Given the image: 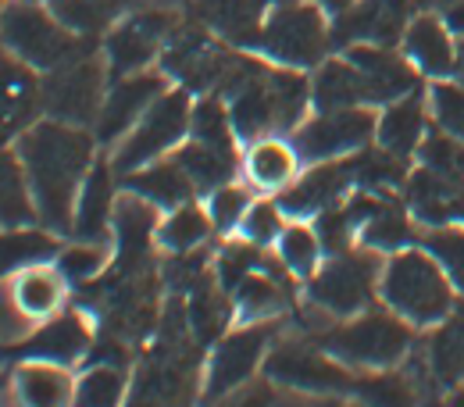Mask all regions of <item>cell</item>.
Instances as JSON below:
<instances>
[{
    "label": "cell",
    "instance_id": "15",
    "mask_svg": "<svg viewBox=\"0 0 464 407\" xmlns=\"http://www.w3.org/2000/svg\"><path fill=\"white\" fill-rule=\"evenodd\" d=\"M368 90V104H393L407 93L418 90V75L411 72L404 58H397L393 51H386L382 44H361L347 54Z\"/></svg>",
    "mask_w": 464,
    "mask_h": 407
},
{
    "label": "cell",
    "instance_id": "10",
    "mask_svg": "<svg viewBox=\"0 0 464 407\" xmlns=\"http://www.w3.org/2000/svg\"><path fill=\"white\" fill-rule=\"evenodd\" d=\"M40 97L51 118L72 121V125H90L101 115L104 104V72L93 58H75L47 72L40 82Z\"/></svg>",
    "mask_w": 464,
    "mask_h": 407
},
{
    "label": "cell",
    "instance_id": "9",
    "mask_svg": "<svg viewBox=\"0 0 464 407\" xmlns=\"http://www.w3.org/2000/svg\"><path fill=\"white\" fill-rule=\"evenodd\" d=\"M265 375L272 386L283 390H300V393H336V390H353L350 372L325 357L322 350L307 347L300 340H286L265 354Z\"/></svg>",
    "mask_w": 464,
    "mask_h": 407
},
{
    "label": "cell",
    "instance_id": "39",
    "mask_svg": "<svg viewBox=\"0 0 464 407\" xmlns=\"http://www.w3.org/2000/svg\"><path fill=\"white\" fill-rule=\"evenodd\" d=\"M425 247H429V254L443 265V272L450 276V283H454L458 290H464V233L461 229L440 226V229L429 233Z\"/></svg>",
    "mask_w": 464,
    "mask_h": 407
},
{
    "label": "cell",
    "instance_id": "43",
    "mask_svg": "<svg viewBox=\"0 0 464 407\" xmlns=\"http://www.w3.org/2000/svg\"><path fill=\"white\" fill-rule=\"evenodd\" d=\"M239 229H243V239H250L257 247H268L272 239L283 236V208L279 204H268V200L250 204V211L243 215Z\"/></svg>",
    "mask_w": 464,
    "mask_h": 407
},
{
    "label": "cell",
    "instance_id": "38",
    "mask_svg": "<svg viewBox=\"0 0 464 407\" xmlns=\"http://www.w3.org/2000/svg\"><path fill=\"white\" fill-rule=\"evenodd\" d=\"M108 265V247H101L97 239H82L68 250H61L58 268L68 283H93Z\"/></svg>",
    "mask_w": 464,
    "mask_h": 407
},
{
    "label": "cell",
    "instance_id": "2",
    "mask_svg": "<svg viewBox=\"0 0 464 407\" xmlns=\"http://www.w3.org/2000/svg\"><path fill=\"white\" fill-rule=\"evenodd\" d=\"M382 300L411 325H440L454 311L450 276L429 250H401L379 276Z\"/></svg>",
    "mask_w": 464,
    "mask_h": 407
},
{
    "label": "cell",
    "instance_id": "22",
    "mask_svg": "<svg viewBox=\"0 0 464 407\" xmlns=\"http://www.w3.org/2000/svg\"><path fill=\"white\" fill-rule=\"evenodd\" d=\"M404 51L407 61L425 75H447V72H454V61H458V47L450 44L447 22H440L432 15H421L407 25Z\"/></svg>",
    "mask_w": 464,
    "mask_h": 407
},
{
    "label": "cell",
    "instance_id": "31",
    "mask_svg": "<svg viewBox=\"0 0 464 407\" xmlns=\"http://www.w3.org/2000/svg\"><path fill=\"white\" fill-rule=\"evenodd\" d=\"M311 97H314V104L322 108V111H329V108H353V104H368V90H364V79H361V72H357V64L353 61H329L322 72H318V79H314V86H311Z\"/></svg>",
    "mask_w": 464,
    "mask_h": 407
},
{
    "label": "cell",
    "instance_id": "5",
    "mask_svg": "<svg viewBox=\"0 0 464 407\" xmlns=\"http://www.w3.org/2000/svg\"><path fill=\"white\" fill-rule=\"evenodd\" d=\"M257 47L290 68H311L329 51V29L314 4L283 0L257 29Z\"/></svg>",
    "mask_w": 464,
    "mask_h": 407
},
{
    "label": "cell",
    "instance_id": "37",
    "mask_svg": "<svg viewBox=\"0 0 464 407\" xmlns=\"http://www.w3.org/2000/svg\"><path fill=\"white\" fill-rule=\"evenodd\" d=\"M121 397H125V375L118 364H93L75 386V401L90 407H111Z\"/></svg>",
    "mask_w": 464,
    "mask_h": 407
},
{
    "label": "cell",
    "instance_id": "1",
    "mask_svg": "<svg viewBox=\"0 0 464 407\" xmlns=\"http://www.w3.org/2000/svg\"><path fill=\"white\" fill-rule=\"evenodd\" d=\"M18 158L25 165L44 226L58 233L72 229L79 186L93 165V136L86 132V125H72L61 118L29 125L18 136Z\"/></svg>",
    "mask_w": 464,
    "mask_h": 407
},
{
    "label": "cell",
    "instance_id": "41",
    "mask_svg": "<svg viewBox=\"0 0 464 407\" xmlns=\"http://www.w3.org/2000/svg\"><path fill=\"white\" fill-rule=\"evenodd\" d=\"M250 211V197L243 186H232V182H222L218 189H211V204H208V215L215 222V229L229 233L243 222V215Z\"/></svg>",
    "mask_w": 464,
    "mask_h": 407
},
{
    "label": "cell",
    "instance_id": "24",
    "mask_svg": "<svg viewBox=\"0 0 464 407\" xmlns=\"http://www.w3.org/2000/svg\"><path fill=\"white\" fill-rule=\"evenodd\" d=\"M375 136H379L382 150H390L397 158H411L425 143V108H421L418 90L386 104V111L375 125Z\"/></svg>",
    "mask_w": 464,
    "mask_h": 407
},
{
    "label": "cell",
    "instance_id": "6",
    "mask_svg": "<svg viewBox=\"0 0 464 407\" xmlns=\"http://www.w3.org/2000/svg\"><path fill=\"white\" fill-rule=\"evenodd\" d=\"M189 121H193V108H189V93L186 90H172V93H161L143 118L121 136V147L115 154L118 172H136L150 161H158L161 154H169L175 143L189 132Z\"/></svg>",
    "mask_w": 464,
    "mask_h": 407
},
{
    "label": "cell",
    "instance_id": "42",
    "mask_svg": "<svg viewBox=\"0 0 464 407\" xmlns=\"http://www.w3.org/2000/svg\"><path fill=\"white\" fill-rule=\"evenodd\" d=\"M432 115H436V125L461 140L464 143V86H450V82H440L432 90Z\"/></svg>",
    "mask_w": 464,
    "mask_h": 407
},
{
    "label": "cell",
    "instance_id": "44",
    "mask_svg": "<svg viewBox=\"0 0 464 407\" xmlns=\"http://www.w3.org/2000/svg\"><path fill=\"white\" fill-rule=\"evenodd\" d=\"M353 390L372 401V404H407L414 401V383L411 375H379V379H364V383H353Z\"/></svg>",
    "mask_w": 464,
    "mask_h": 407
},
{
    "label": "cell",
    "instance_id": "16",
    "mask_svg": "<svg viewBox=\"0 0 464 407\" xmlns=\"http://www.w3.org/2000/svg\"><path fill=\"white\" fill-rule=\"evenodd\" d=\"M40 104V82L33 79L29 64L0 54V147L7 140H18L33 125Z\"/></svg>",
    "mask_w": 464,
    "mask_h": 407
},
{
    "label": "cell",
    "instance_id": "4",
    "mask_svg": "<svg viewBox=\"0 0 464 407\" xmlns=\"http://www.w3.org/2000/svg\"><path fill=\"white\" fill-rule=\"evenodd\" d=\"M0 36L4 47L18 61H25L36 72H54L68 61L82 58V47L75 40V33L61 22L44 15L33 4H14L0 15Z\"/></svg>",
    "mask_w": 464,
    "mask_h": 407
},
{
    "label": "cell",
    "instance_id": "40",
    "mask_svg": "<svg viewBox=\"0 0 464 407\" xmlns=\"http://www.w3.org/2000/svg\"><path fill=\"white\" fill-rule=\"evenodd\" d=\"M189 132L193 140H204V143H215V147H232V118L229 111L218 104V101H204L193 108V121H189Z\"/></svg>",
    "mask_w": 464,
    "mask_h": 407
},
{
    "label": "cell",
    "instance_id": "14",
    "mask_svg": "<svg viewBox=\"0 0 464 407\" xmlns=\"http://www.w3.org/2000/svg\"><path fill=\"white\" fill-rule=\"evenodd\" d=\"M169 33H172V18L165 11H143V15H132L129 22H121L111 33V40H108L111 72L129 75V72L147 68L150 58L161 51Z\"/></svg>",
    "mask_w": 464,
    "mask_h": 407
},
{
    "label": "cell",
    "instance_id": "45",
    "mask_svg": "<svg viewBox=\"0 0 464 407\" xmlns=\"http://www.w3.org/2000/svg\"><path fill=\"white\" fill-rule=\"evenodd\" d=\"M443 22H447V29H454V33H464V0H450V4H447V11H443Z\"/></svg>",
    "mask_w": 464,
    "mask_h": 407
},
{
    "label": "cell",
    "instance_id": "18",
    "mask_svg": "<svg viewBox=\"0 0 464 407\" xmlns=\"http://www.w3.org/2000/svg\"><path fill=\"white\" fill-rule=\"evenodd\" d=\"M90 350V329L86 318L75 311L54 315L51 322H44L29 340L7 347L4 354L11 357H36V361H54V364H72Z\"/></svg>",
    "mask_w": 464,
    "mask_h": 407
},
{
    "label": "cell",
    "instance_id": "13",
    "mask_svg": "<svg viewBox=\"0 0 464 407\" xmlns=\"http://www.w3.org/2000/svg\"><path fill=\"white\" fill-rule=\"evenodd\" d=\"M165 93V82L161 75H150V72H129V75H118V82L104 93V104H101V115H97V140H121L143 111Z\"/></svg>",
    "mask_w": 464,
    "mask_h": 407
},
{
    "label": "cell",
    "instance_id": "34",
    "mask_svg": "<svg viewBox=\"0 0 464 407\" xmlns=\"http://www.w3.org/2000/svg\"><path fill=\"white\" fill-rule=\"evenodd\" d=\"M211 229H215L211 215L186 200V204L172 208L169 222H161V226H158V239H161L172 254H186V250H197V247L211 236Z\"/></svg>",
    "mask_w": 464,
    "mask_h": 407
},
{
    "label": "cell",
    "instance_id": "30",
    "mask_svg": "<svg viewBox=\"0 0 464 407\" xmlns=\"http://www.w3.org/2000/svg\"><path fill=\"white\" fill-rule=\"evenodd\" d=\"M36 215V200H33V186L18 154H7L0 147V226H25Z\"/></svg>",
    "mask_w": 464,
    "mask_h": 407
},
{
    "label": "cell",
    "instance_id": "11",
    "mask_svg": "<svg viewBox=\"0 0 464 407\" xmlns=\"http://www.w3.org/2000/svg\"><path fill=\"white\" fill-rule=\"evenodd\" d=\"M407 208L418 222L440 229L464 222V172L425 165L407 179Z\"/></svg>",
    "mask_w": 464,
    "mask_h": 407
},
{
    "label": "cell",
    "instance_id": "26",
    "mask_svg": "<svg viewBox=\"0 0 464 407\" xmlns=\"http://www.w3.org/2000/svg\"><path fill=\"white\" fill-rule=\"evenodd\" d=\"M125 186H129L132 193L147 197V200L158 204V208H179V204H186V200L197 193L193 179L186 175V169H182L175 158L172 161H150V165L129 172Z\"/></svg>",
    "mask_w": 464,
    "mask_h": 407
},
{
    "label": "cell",
    "instance_id": "46",
    "mask_svg": "<svg viewBox=\"0 0 464 407\" xmlns=\"http://www.w3.org/2000/svg\"><path fill=\"white\" fill-rule=\"evenodd\" d=\"M454 72H458V79H461V86H464V44L458 47V61H454Z\"/></svg>",
    "mask_w": 464,
    "mask_h": 407
},
{
    "label": "cell",
    "instance_id": "48",
    "mask_svg": "<svg viewBox=\"0 0 464 407\" xmlns=\"http://www.w3.org/2000/svg\"><path fill=\"white\" fill-rule=\"evenodd\" d=\"M458 404H464V390H461V393H458Z\"/></svg>",
    "mask_w": 464,
    "mask_h": 407
},
{
    "label": "cell",
    "instance_id": "19",
    "mask_svg": "<svg viewBox=\"0 0 464 407\" xmlns=\"http://www.w3.org/2000/svg\"><path fill=\"white\" fill-rule=\"evenodd\" d=\"M411 25V0H361L350 7L336 25L340 40H361V44H393Z\"/></svg>",
    "mask_w": 464,
    "mask_h": 407
},
{
    "label": "cell",
    "instance_id": "21",
    "mask_svg": "<svg viewBox=\"0 0 464 407\" xmlns=\"http://www.w3.org/2000/svg\"><path fill=\"white\" fill-rule=\"evenodd\" d=\"M111 165L108 161H93L90 172L79 186V197H75V222H72V233L79 239H104L111 233V215H115V189H111Z\"/></svg>",
    "mask_w": 464,
    "mask_h": 407
},
{
    "label": "cell",
    "instance_id": "17",
    "mask_svg": "<svg viewBox=\"0 0 464 407\" xmlns=\"http://www.w3.org/2000/svg\"><path fill=\"white\" fill-rule=\"evenodd\" d=\"M111 233L118 243V265L121 268H143L154 233H158V204H150L147 197L129 189L125 197L115 200Z\"/></svg>",
    "mask_w": 464,
    "mask_h": 407
},
{
    "label": "cell",
    "instance_id": "8",
    "mask_svg": "<svg viewBox=\"0 0 464 407\" xmlns=\"http://www.w3.org/2000/svg\"><path fill=\"white\" fill-rule=\"evenodd\" d=\"M375 279H379V261L372 254L340 250L322 272L311 276V304L336 318L357 315L372 300Z\"/></svg>",
    "mask_w": 464,
    "mask_h": 407
},
{
    "label": "cell",
    "instance_id": "27",
    "mask_svg": "<svg viewBox=\"0 0 464 407\" xmlns=\"http://www.w3.org/2000/svg\"><path fill=\"white\" fill-rule=\"evenodd\" d=\"M425 364L432 372V383L440 386H458L464 383V307L450 311L443 318V325L436 329V336L429 340L425 350Z\"/></svg>",
    "mask_w": 464,
    "mask_h": 407
},
{
    "label": "cell",
    "instance_id": "35",
    "mask_svg": "<svg viewBox=\"0 0 464 407\" xmlns=\"http://www.w3.org/2000/svg\"><path fill=\"white\" fill-rule=\"evenodd\" d=\"M318 257H322V236L311 233L307 226H290L279 236V261L283 268L296 279H311L318 272Z\"/></svg>",
    "mask_w": 464,
    "mask_h": 407
},
{
    "label": "cell",
    "instance_id": "20",
    "mask_svg": "<svg viewBox=\"0 0 464 407\" xmlns=\"http://www.w3.org/2000/svg\"><path fill=\"white\" fill-rule=\"evenodd\" d=\"M353 161H322L314 172H307L296 186H290L283 193V211L290 215H322L329 211L343 193L347 186H353Z\"/></svg>",
    "mask_w": 464,
    "mask_h": 407
},
{
    "label": "cell",
    "instance_id": "29",
    "mask_svg": "<svg viewBox=\"0 0 464 407\" xmlns=\"http://www.w3.org/2000/svg\"><path fill=\"white\" fill-rule=\"evenodd\" d=\"M14 393L18 401L36 407H54V404H68L75 397L64 368L54 364V361H25L18 372H14Z\"/></svg>",
    "mask_w": 464,
    "mask_h": 407
},
{
    "label": "cell",
    "instance_id": "32",
    "mask_svg": "<svg viewBox=\"0 0 464 407\" xmlns=\"http://www.w3.org/2000/svg\"><path fill=\"white\" fill-rule=\"evenodd\" d=\"M175 161L186 169V175L193 179L197 189H218L222 182H229L236 172V158H232V147H215V143H204V140H193L186 143Z\"/></svg>",
    "mask_w": 464,
    "mask_h": 407
},
{
    "label": "cell",
    "instance_id": "49",
    "mask_svg": "<svg viewBox=\"0 0 464 407\" xmlns=\"http://www.w3.org/2000/svg\"><path fill=\"white\" fill-rule=\"evenodd\" d=\"M432 4H436V0H432ZM443 4H450V0H443Z\"/></svg>",
    "mask_w": 464,
    "mask_h": 407
},
{
    "label": "cell",
    "instance_id": "3",
    "mask_svg": "<svg viewBox=\"0 0 464 407\" xmlns=\"http://www.w3.org/2000/svg\"><path fill=\"white\" fill-rule=\"evenodd\" d=\"M322 347L353 368H393L414 347V329L397 311H368L322 336Z\"/></svg>",
    "mask_w": 464,
    "mask_h": 407
},
{
    "label": "cell",
    "instance_id": "23",
    "mask_svg": "<svg viewBox=\"0 0 464 407\" xmlns=\"http://www.w3.org/2000/svg\"><path fill=\"white\" fill-rule=\"evenodd\" d=\"M347 211L364 247H372V250H397V247L411 243V222L401 215V208H393L390 200L357 197Z\"/></svg>",
    "mask_w": 464,
    "mask_h": 407
},
{
    "label": "cell",
    "instance_id": "12",
    "mask_svg": "<svg viewBox=\"0 0 464 407\" xmlns=\"http://www.w3.org/2000/svg\"><path fill=\"white\" fill-rule=\"evenodd\" d=\"M268 336H272L268 325H246V329H236L229 336H222V344L215 347L211 364H208V397L211 401L246 386V379L265 361Z\"/></svg>",
    "mask_w": 464,
    "mask_h": 407
},
{
    "label": "cell",
    "instance_id": "25",
    "mask_svg": "<svg viewBox=\"0 0 464 407\" xmlns=\"http://www.w3.org/2000/svg\"><path fill=\"white\" fill-rule=\"evenodd\" d=\"M11 300L18 304V311L25 318H51L64 300V276L61 268H47L44 261L40 265H29L14 276L11 283Z\"/></svg>",
    "mask_w": 464,
    "mask_h": 407
},
{
    "label": "cell",
    "instance_id": "47",
    "mask_svg": "<svg viewBox=\"0 0 464 407\" xmlns=\"http://www.w3.org/2000/svg\"><path fill=\"white\" fill-rule=\"evenodd\" d=\"M325 4H329V7H343L347 0H325Z\"/></svg>",
    "mask_w": 464,
    "mask_h": 407
},
{
    "label": "cell",
    "instance_id": "36",
    "mask_svg": "<svg viewBox=\"0 0 464 407\" xmlns=\"http://www.w3.org/2000/svg\"><path fill=\"white\" fill-rule=\"evenodd\" d=\"M257 18H261V0H208V22H215L222 33L236 40L254 36L257 40Z\"/></svg>",
    "mask_w": 464,
    "mask_h": 407
},
{
    "label": "cell",
    "instance_id": "33",
    "mask_svg": "<svg viewBox=\"0 0 464 407\" xmlns=\"http://www.w3.org/2000/svg\"><path fill=\"white\" fill-rule=\"evenodd\" d=\"M186 318H189V333L197 344H211L215 336H222V329L229 322V304H226L218 286H211L208 276L189 290Z\"/></svg>",
    "mask_w": 464,
    "mask_h": 407
},
{
    "label": "cell",
    "instance_id": "28",
    "mask_svg": "<svg viewBox=\"0 0 464 407\" xmlns=\"http://www.w3.org/2000/svg\"><path fill=\"white\" fill-rule=\"evenodd\" d=\"M296 147L283 143V140H254V147L246 150V179L257 189H286L296 175Z\"/></svg>",
    "mask_w": 464,
    "mask_h": 407
},
{
    "label": "cell",
    "instance_id": "7",
    "mask_svg": "<svg viewBox=\"0 0 464 407\" xmlns=\"http://www.w3.org/2000/svg\"><path fill=\"white\" fill-rule=\"evenodd\" d=\"M375 125L379 121L372 118V111H364L361 104H353V108H329V111L304 121L293 132V147H296V154L304 161H314V165L340 161V158L361 150L372 140Z\"/></svg>",
    "mask_w": 464,
    "mask_h": 407
}]
</instances>
